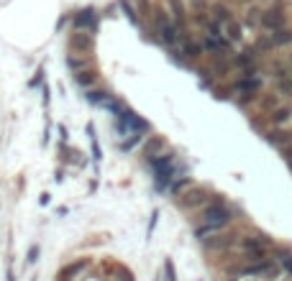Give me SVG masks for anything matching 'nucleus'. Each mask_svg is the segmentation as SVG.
<instances>
[{
  "label": "nucleus",
  "instance_id": "30",
  "mask_svg": "<svg viewBox=\"0 0 292 281\" xmlns=\"http://www.w3.org/2000/svg\"><path fill=\"white\" fill-rule=\"evenodd\" d=\"M252 281H257V278H252Z\"/></svg>",
  "mask_w": 292,
  "mask_h": 281
},
{
  "label": "nucleus",
  "instance_id": "12",
  "mask_svg": "<svg viewBox=\"0 0 292 281\" xmlns=\"http://www.w3.org/2000/svg\"><path fill=\"white\" fill-rule=\"evenodd\" d=\"M161 148H164V141H161L159 136H154V138H149V141H146V146L141 148V156H144V158H149V161H154V158L159 156V151H161Z\"/></svg>",
  "mask_w": 292,
  "mask_h": 281
},
{
  "label": "nucleus",
  "instance_id": "11",
  "mask_svg": "<svg viewBox=\"0 0 292 281\" xmlns=\"http://www.w3.org/2000/svg\"><path fill=\"white\" fill-rule=\"evenodd\" d=\"M211 18L218 21L221 26H226V23L233 21V13H231L228 6H223V3H213V6H211Z\"/></svg>",
  "mask_w": 292,
  "mask_h": 281
},
{
  "label": "nucleus",
  "instance_id": "19",
  "mask_svg": "<svg viewBox=\"0 0 292 281\" xmlns=\"http://www.w3.org/2000/svg\"><path fill=\"white\" fill-rule=\"evenodd\" d=\"M274 146H287V143H292V133L289 131H269V136H267Z\"/></svg>",
  "mask_w": 292,
  "mask_h": 281
},
{
  "label": "nucleus",
  "instance_id": "1",
  "mask_svg": "<svg viewBox=\"0 0 292 281\" xmlns=\"http://www.w3.org/2000/svg\"><path fill=\"white\" fill-rule=\"evenodd\" d=\"M231 220H233L231 210H228L223 202H218V199H213L207 207H202V225L211 228V230H221V228H226Z\"/></svg>",
  "mask_w": 292,
  "mask_h": 281
},
{
  "label": "nucleus",
  "instance_id": "7",
  "mask_svg": "<svg viewBox=\"0 0 292 281\" xmlns=\"http://www.w3.org/2000/svg\"><path fill=\"white\" fill-rule=\"evenodd\" d=\"M259 90H262V79H259V77H243L241 82L236 85V92L241 95V102L254 100Z\"/></svg>",
  "mask_w": 292,
  "mask_h": 281
},
{
  "label": "nucleus",
  "instance_id": "3",
  "mask_svg": "<svg viewBox=\"0 0 292 281\" xmlns=\"http://www.w3.org/2000/svg\"><path fill=\"white\" fill-rule=\"evenodd\" d=\"M284 26H287V13H284L282 3H274L272 8L262 11V28H267V31L274 33V31H279Z\"/></svg>",
  "mask_w": 292,
  "mask_h": 281
},
{
  "label": "nucleus",
  "instance_id": "9",
  "mask_svg": "<svg viewBox=\"0 0 292 281\" xmlns=\"http://www.w3.org/2000/svg\"><path fill=\"white\" fill-rule=\"evenodd\" d=\"M202 51H205V46H202L200 41H192V38H185V41H180L177 57H180L182 62H190V59H197Z\"/></svg>",
  "mask_w": 292,
  "mask_h": 281
},
{
  "label": "nucleus",
  "instance_id": "16",
  "mask_svg": "<svg viewBox=\"0 0 292 281\" xmlns=\"http://www.w3.org/2000/svg\"><path fill=\"white\" fill-rule=\"evenodd\" d=\"M88 266H90V261H88V258H82V261H74V263H69V266L62 271V281H69L72 276H77L82 268H88Z\"/></svg>",
  "mask_w": 292,
  "mask_h": 281
},
{
  "label": "nucleus",
  "instance_id": "8",
  "mask_svg": "<svg viewBox=\"0 0 292 281\" xmlns=\"http://www.w3.org/2000/svg\"><path fill=\"white\" fill-rule=\"evenodd\" d=\"M72 23H74V31H90L93 33V31H98V13L93 8H85L72 18Z\"/></svg>",
  "mask_w": 292,
  "mask_h": 281
},
{
  "label": "nucleus",
  "instance_id": "28",
  "mask_svg": "<svg viewBox=\"0 0 292 281\" xmlns=\"http://www.w3.org/2000/svg\"><path fill=\"white\" fill-rule=\"evenodd\" d=\"M36 256H38V248H31V253H28V261H36Z\"/></svg>",
  "mask_w": 292,
  "mask_h": 281
},
{
  "label": "nucleus",
  "instance_id": "26",
  "mask_svg": "<svg viewBox=\"0 0 292 281\" xmlns=\"http://www.w3.org/2000/svg\"><path fill=\"white\" fill-rule=\"evenodd\" d=\"M141 138H144L141 133H131V138H129V141H123V143H120V151H131V148H134Z\"/></svg>",
  "mask_w": 292,
  "mask_h": 281
},
{
  "label": "nucleus",
  "instance_id": "13",
  "mask_svg": "<svg viewBox=\"0 0 292 281\" xmlns=\"http://www.w3.org/2000/svg\"><path fill=\"white\" fill-rule=\"evenodd\" d=\"M74 77V82L79 85V87H93L95 82H98V72L90 67V69H82V72H77V74H72Z\"/></svg>",
  "mask_w": 292,
  "mask_h": 281
},
{
  "label": "nucleus",
  "instance_id": "23",
  "mask_svg": "<svg viewBox=\"0 0 292 281\" xmlns=\"http://www.w3.org/2000/svg\"><path fill=\"white\" fill-rule=\"evenodd\" d=\"M274 46H277V44H274V38H272V33H269V36H262V38H259L254 49H257V51H272Z\"/></svg>",
  "mask_w": 292,
  "mask_h": 281
},
{
  "label": "nucleus",
  "instance_id": "6",
  "mask_svg": "<svg viewBox=\"0 0 292 281\" xmlns=\"http://www.w3.org/2000/svg\"><path fill=\"white\" fill-rule=\"evenodd\" d=\"M202 46H205L207 51H213V54L223 57V59H228V57H231V41H228L226 36H211V33H205Z\"/></svg>",
  "mask_w": 292,
  "mask_h": 281
},
{
  "label": "nucleus",
  "instance_id": "27",
  "mask_svg": "<svg viewBox=\"0 0 292 281\" xmlns=\"http://www.w3.org/2000/svg\"><path fill=\"white\" fill-rule=\"evenodd\" d=\"M284 156H287V164H289V169H292V146L284 148Z\"/></svg>",
  "mask_w": 292,
  "mask_h": 281
},
{
  "label": "nucleus",
  "instance_id": "22",
  "mask_svg": "<svg viewBox=\"0 0 292 281\" xmlns=\"http://www.w3.org/2000/svg\"><path fill=\"white\" fill-rule=\"evenodd\" d=\"M233 246V235H216V240L207 243V248H228Z\"/></svg>",
  "mask_w": 292,
  "mask_h": 281
},
{
  "label": "nucleus",
  "instance_id": "5",
  "mask_svg": "<svg viewBox=\"0 0 292 281\" xmlns=\"http://www.w3.org/2000/svg\"><path fill=\"white\" fill-rule=\"evenodd\" d=\"M93 46H95V38H93L90 31H74L69 36V49L77 51V54H90Z\"/></svg>",
  "mask_w": 292,
  "mask_h": 281
},
{
  "label": "nucleus",
  "instance_id": "25",
  "mask_svg": "<svg viewBox=\"0 0 292 281\" xmlns=\"http://www.w3.org/2000/svg\"><path fill=\"white\" fill-rule=\"evenodd\" d=\"M262 107H264V110H269V113H272V110H277V107H279V97H277V95H267V97L262 100Z\"/></svg>",
  "mask_w": 292,
  "mask_h": 281
},
{
  "label": "nucleus",
  "instance_id": "17",
  "mask_svg": "<svg viewBox=\"0 0 292 281\" xmlns=\"http://www.w3.org/2000/svg\"><path fill=\"white\" fill-rule=\"evenodd\" d=\"M272 38H274V44H277V46H289V44H292V28H287V26H284V28L274 31V33H272Z\"/></svg>",
  "mask_w": 292,
  "mask_h": 281
},
{
  "label": "nucleus",
  "instance_id": "2",
  "mask_svg": "<svg viewBox=\"0 0 292 281\" xmlns=\"http://www.w3.org/2000/svg\"><path fill=\"white\" fill-rule=\"evenodd\" d=\"M207 205H211V192L205 187L192 184L185 194H180V207H185V210H197V207H207Z\"/></svg>",
  "mask_w": 292,
  "mask_h": 281
},
{
  "label": "nucleus",
  "instance_id": "20",
  "mask_svg": "<svg viewBox=\"0 0 292 281\" xmlns=\"http://www.w3.org/2000/svg\"><path fill=\"white\" fill-rule=\"evenodd\" d=\"M67 67L72 69V74H77V72H82V69H90V62H88V59H82V57L69 54V57H67Z\"/></svg>",
  "mask_w": 292,
  "mask_h": 281
},
{
  "label": "nucleus",
  "instance_id": "18",
  "mask_svg": "<svg viewBox=\"0 0 292 281\" xmlns=\"http://www.w3.org/2000/svg\"><path fill=\"white\" fill-rule=\"evenodd\" d=\"M88 100L95 102V105H103V107H108V105L113 102V97H110L105 90H93V92H88Z\"/></svg>",
  "mask_w": 292,
  "mask_h": 281
},
{
  "label": "nucleus",
  "instance_id": "10",
  "mask_svg": "<svg viewBox=\"0 0 292 281\" xmlns=\"http://www.w3.org/2000/svg\"><path fill=\"white\" fill-rule=\"evenodd\" d=\"M166 6H170L172 21L180 26L182 33H187V28H185V23H187V8H185V3H182V0H166Z\"/></svg>",
  "mask_w": 292,
  "mask_h": 281
},
{
  "label": "nucleus",
  "instance_id": "4",
  "mask_svg": "<svg viewBox=\"0 0 292 281\" xmlns=\"http://www.w3.org/2000/svg\"><path fill=\"white\" fill-rule=\"evenodd\" d=\"M241 248H243V253L252 258L254 263L257 261H267V240H262V238H243L241 240Z\"/></svg>",
  "mask_w": 292,
  "mask_h": 281
},
{
  "label": "nucleus",
  "instance_id": "24",
  "mask_svg": "<svg viewBox=\"0 0 292 281\" xmlns=\"http://www.w3.org/2000/svg\"><path fill=\"white\" fill-rule=\"evenodd\" d=\"M190 187H192V182H190L187 177H185V179H175V182H172V192H175V194H185Z\"/></svg>",
  "mask_w": 292,
  "mask_h": 281
},
{
  "label": "nucleus",
  "instance_id": "15",
  "mask_svg": "<svg viewBox=\"0 0 292 281\" xmlns=\"http://www.w3.org/2000/svg\"><path fill=\"white\" fill-rule=\"evenodd\" d=\"M269 120H272V126H284V123H289L292 120V107H277V110H272L269 113Z\"/></svg>",
  "mask_w": 292,
  "mask_h": 281
},
{
  "label": "nucleus",
  "instance_id": "14",
  "mask_svg": "<svg viewBox=\"0 0 292 281\" xmlns=\"http://www.w3.org/2000/svg\"><path fill=\"white\" fill-rule=\"evenodd\" d=\"M223 33H226V38H228L231 44H238L241 38H243V28H241V23H238L236 18H233L231 23H226V26H223Z\"/></svg>",
  "mask_w": 292,
  "mask_h": 281
},
{
  "label": "nucleus",
  "instance_id": "29",
  "mask_svg": "<svg viewBox=\"0 0 292 281\" xmlns=\"http://www.w3.org/2000/svg\"><path fill=\"white\" fill-rule=\"evenodd\" d=\"M287 64H289V69H292V54H289V57H287Z\"/></svg>",
  "mask_w": 292,
  "mask_h": 281
},
{
  "label": "nucleus",
  "instance_id": "21",
  "mask_svg": "<svg viewBox=\"0 0 292 281\" xmlns=\"http://www.w3.org/2000/svg\"><path fill=\"white\" fill-rule=\"evenodd\" d=\"M243 273H248V276H264V273H272V263H269V261H257L254 266H248Z\"/></svg>",
  "mask_w": 292,
  "mask_h": 281
}]
</instances>
